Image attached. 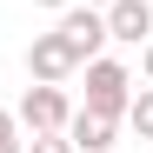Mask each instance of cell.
Instances as JSON below:
<instances>
[{
    "label": "cell",
    "mask_w": 153,
    "mask_h": 153,
    "mask_svg": "<svg viewBox=\"0 0 153 153\" xmlns=\"http://www.w3.org/2000/svg\"><path fill=\"white\" fill-rule=\"evenodd\" d=\"M140 80L153 87V40H140Z\"/></svg>",
    "instance_id": "obj_9"
},
{
    "label": "cell",
    "mask_w": 153,
    "mask_h": 153,
    "mask_svg": "<svg viewBox=\"0 0 153 153\" xmlns=\"http://www.w3.org/2000/svg\"><path fill=\"white\" fill-rule=\"evenodd\" d=\"M107 40H126V47H140L153 33V0H107Z\"/></svg>",
    "instance_id": "obj_6"
},
{
    "label": "cell",
    "mask_w": 153,
    "mask_h": 153,
    "mask_svg": "<svg viewBox=\"0 0 153 153\" xmlns=\"http://www.w3.org/2000/svg\"><path fill=\"white\" fill-rule=\"evenodd\" d=\"M60 133L73 140V153H113V133H120V120H107V113H93V107H73Z\"/></svg>",
    "instance_id": "obj_5"
},
{
    "label": "cell",
    "mask_w": 153,
    "mask_h": 153,
    "mask_svg": "<svg viewBox=\"0 0 153 153\" xmlns=\"http://www.w3.org/2000/svg\"><path fill=\"white\" fill-rule=\"evenodd\" d=\"M67 113H73V107H67V93H60V87H47V80H33L27 93H20V113H13V120L27 126V133H60Z\"/></svg>",
    "instance_id": "obj_4"
},
{
    "label": "cell",
    "mask_w": 153,
    "mask_h": 153,
    "mask_svg": "<svg viewBox=\"0 0 153 153\" xmlns=\"http://www.w3.org/2000/svg\"><path fill=\"white\" fill-rule=\"evenodd\" d=\"M33 7H53V13H60V7H67V0H33Z\"/></svg>",
    "instance_id": "obj_12"
},
{
    "label": "cell",
    "mask_w": 153,
    "mask_h": 153,
    "mask_svg": "<svg viewBox=\"0 0 153 153\" xmlns=\"http://www.w3.org/2000/svg\"><path fill=\"white\" fill-rule=\"evenodd\" d=\"M0 140H20V120H13L7 107H0Z\"/></svg>",
    "instance_id": "obj_10"
},
{
    "label": "cell",
    "mask_w": 153,
    "mask_h": 153,
    "mask_svg": "<svg viewBox=\"0 0 153 153\" xmlns=\"http://www.w3.org/2000/svg\"><path fill=\"white\" fill-rule=\"evenodd\" d=\"M27 153H73V140H67V133H33Z\"/></svg>",
    "instance_id": "obj_8"
},
{
    "label": "cell",
    "mask_w": 153,
    "mask_h": 153,
    "mask_svg": "<svg viewBox=\"0 0 153 153\" xmlns=\"http://www.w3.org/2000/svg\"><path fill=\"white\" fill-rule=\"evenodd\" d=\"M73 73H80V53L67 47V33H33L27 40V80H47V87H67Z\"/></svg>",
    "instance_id": "obj_2"
},
{
    "label": "cell",
    "mask_w": 153,
    "mask_h": 153,
    "mask_svg": "<svg viewBox=\"0 0 153 153\" xmlns=\"http://www.w3.org/2000/svg\"><path fill=\"white\" fill-rule=\"evenodd\" d=\"M80 73H87V100H80V107L107 113V120H126V100H133V67H120V60H107V53H93Z\"/></svg>",
    "instance_id": "obj_1"
},
{
    "label": "cell",
    "mask_w": 153,
    "mask_h": 153,
    "mask_svg": "<svg viewBox=\"0 0 153 153\" xmlns=\"http://www.w3.org/2000/svg\"><path fill=\"white\" fill-rule=\"evenodd\" d=\"M126 126H133L140 140H153V87H133V100H126Z\"/></svg>",
    "instance_id": "obj_7"
},
{
    "label": "cell",
    "mask_w": 153,
    "mask_h": 153,
    "mask_svg": "<svg viewBox=\"0 0 153 153\" xmlns=\"http://www.w3.org/2000/svg\"><path fill=\"white\" fill-rule=\"evenodd\" d=\"M87 7H107V0H87Z\"/></svg>",
    "instance_id": "obj_13"
},
{
    "label": "cell",
    "mask_w": 153,
    "mask_h": 153,
    "mask_svg": "<svg viewBox=\"0 0 153 153\" xmlns=\"http://www.w3.org/2000/svg\"><path fill=\"white\" fill-rule=\"evenodd\" d=\"M60 33H67L73 53H80V67H87L100 47H107V13L87 7V0H67V7H60Z\"/></svg>",
    "instance_id": "obj_3"
},
{
    "label": "cell",
    "mask_w": 153,
    "mask_h": 153,
    "mask_svg": "<svg viewBox=\"0 0 153 153\" xmlns=\"http://www.w3.org/2000/svg\"><path fill=\"white\" fill-rule=\"evenodd\" d=\"M0 153H27V146H20V140H0Z\"/></svg>",
    "instance_id": "obj_11"
}]
</instances>
